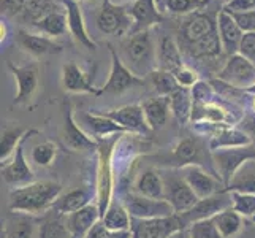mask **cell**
I'll use <instances>...</instances> for the list:
<instances>
[{
  "mask_svg": "<svg viewBox=\"0 0 255 238\" xmlns=\"http://www.w3.org/2000/svg\"><path fill=\"white\" fill-rule=\"evenodd\" d=\"M225 191L255 194V159L248 161L238 172H236L232 183L225 188Z\"/></svg>",
  "mask_w": 255,
  "mask_h": 238,
  "instance_id": "cell-36",
  "label": "cell"
},
{
  "mask_svg": "<svg viewBox=\"0 0 255 238\" xmlns=\"http://www.w3.org/2000/svg\"><path fill=\"white\" fill-rule=\"evenodd\" d=\"M255 159V143L249 146H241V148H227V149H217L213 151V164L219 180L224 183L227 188L232 183L233 176L236 175L241 167Z\"/></svg>",
  "mask_w": 255,
  "mask_h": 238,
  "instance_id": "cell-8",
  "label": "cell"
},
{
  "mask_svg": "<svg viewBox=\"0 0 255 238\" xmlns=\"http://www.w3.org/2000/svg\"><path fill=\"white\" fill-rule=\"evenodd\" d=\"M165 2L166 0H157V5H159V8H160V11L163 10V5H165ZM163 13V11H162Z\"/></svg>",
  "mask_w": 255,
  "mask_h": 238,
  "instance_id": "cell-55",
  "label": "cell"
},
{
  "mask_svg": "<svg viewBox=\"0 0 255 238\" xmlns=\"http://www.w3.org/2000/svg\"><path fill=\"white\" fill-rule=\"evenodd\" d=\"M149 79L154 86V89L157 92V95H165L170 97L173 92H176L179 89V84L176 81V78L171 72H166V70L162 68H155L154 72L149 75Z\"/></svg>",
  "mask_w": 255,
  "mask_h": 238,
  "instance_id": "cell-40",
  "label": "cell"
},
{
  "mask_svg": "<svg viewBox=\"0 0 255 238\" xmlns=\"http://www.w3.org/2000/svg\"><path fill=\"white\" fill-rule=\"evenodd\" d=\"M60 83L62 89L70 94L100 95V87H97L94 83V72H84L76 62H67L62 65Z\"/></svg>",
  "mask_w": 255,
  "mask_h": 238,
  "instance_id": "cell-15",
  "label": "cell"
},
{
  "mask_svg": "<svg viewBox=\"0 0 255 238\" xmlns=\"http://www.w3.org/2000/svg\"><path fill=\"white\" fill-rule=\"evenodd\" d=\"M62 194V186L56 181H33L27 186L13 188L8 196V208L13 213L43 216L54 207Z\"/></svg>",
  "mask_w": 255,
  "mask_h": 238,
  "instance_id": "cell-2",
  "label": "cell"
},
{
  "mask_svg": "<svg viewBox=\"0 0 255 238\" xmlns=\"http://www.w3.org/2000/svg\"><path fill=\"white\" fill-rule=\"evenodd\" d=\"M122 60L138 76H149L157 68V48L151 30L128 35L122 45Z\"/></svg>",
  "mask_w": 255,
  "mask_h": 238,
  "instance_id": "cell-4",
  "label": "cell"
},
{
  "mask_svg": "<svg viewBox=\"0 0 255 238\" xmlns=\"http://www.w3.org/2000/svg\"><path fill=\"white\" fill-rule=\"evenodd\" d=\"M184 65L182 49L171 35H162L157 43V68L174 73Z\"/></svg>",
  "mask_w": 255,
  "mask_h": 238,
  "instance_id": "cell-26",
  "label": "cell"
},
{
  "mask_svg": "<svg viewBox=\"0 0 255 238\" xmlns=\"http://www.w3.org/2000/svg\"><path fill=\"white\" fill-rule=\"evenodd\" d=\"M32 132V129H25L22 126H8L2 130L0 138V162L5 164L13 157L16 148L22 143V140Z\"/></svg>",
  "mask_w": 255,
  "mask_h": 238,
  "instance_id": "cell-33",
  "label": "cell"
},
{
  "mask_svg": "<svg viewBox=\"0 0 255 238\" xmlns=\"http://www.w3.org/2000/svg\"><path fill=\"white\" fill-rule=\"evenodd\" d=\"M233 204L232 200V192H227L225 189L214 194V196L206 197V199H200L193 208H190L186 213H182L181 218L182 221L186 223L187 229L190 224L197 223V221H203V219H213L216 215H219L221 211L230 208Z\"/></svg>",
  "mask_w": 255,
  "mask_h": 238,
  "instance_id": "cell-13",
  "label": "cell"
},
{
  "mask_svg": "<svg viewBox=\"0 0 255 238\" xmlns=\"http://www.w3.org/2000/svg\"><path fill=\"white\" fill-rule=\"evenodd\" d=\"M59 2L64 5L68 22V32L73 37V40L86 49H95L97 45L89 32H87L81 3L78 0H59Z\"/></svg>",
  "mask_w": 255,
  "mask_h": 238,
  "instance_id": "cell-19",
  "label": "cell"
},
{
  "mask_svg": "<svg viewBox=\"0 0 255 238\" xmlns=\"http://www.w3.org/2000/svg\"><path fill=\"white\" fill-rule=\"evenodd\" d=\"M16 41L19 48L27 52L30 56L41 57L46 54H57L62 51V45L54 41V38L46 37L41 33H32L27 30H17L16 32Z\"/></svg>",
  "mask_w": 255,
  "mask_h": 238,
  "instance_id": "cell-21",
  "label": "cell"
},
{
  "mask_svg": "<svg viewBox=\"0 0 255 238\" xmlns=\"http://www.w3.org/2000/svg\"><path fill=\"white\" fill-rule=\"evenodd\" d=\"M170 238H190V234H189V231L186 229V231H179V232L173 234Z\"/></svg>",
  "mask_w": 255,
  "mask_h": 238,
  "instance_id": "cell-52",
  "label": "cell"
},
{
  "mask_svg": "<svg viewBox=\"0 0 255 238\" xmlns=\"http://www.w3.org/2000/svg\"><path fill=\"white\" fill-rule=\"evenodd\" d=\"M130 14L133 17V29L131 33L151 30L154 25L165 21V14L160 11L157 0H135L130 5Z\"/></svg>",
  "mask_w": 255,
  "mask_h": 238,
  "instance_id": "cell-20",
  "label": "cell"
},
{
  "mask_svg": "<svg viewBox=\"0 0 255 238\" xmlns=\"http://www.w3.org/2000/svg\"><path fill=\"white\" fill-rule=\"evenodd\" d=\"M27 0H0V8H2V16L13 17L21 16Z\"/></svg>",
  "mask_w": 255,
  "mask_h": 238,
  "instance_id": "cell-45",
  "label": "cell"
},
{
  "mask_svg": "<svg viewBox=\"0 0 255 238\" xmlns=\"http://www.w3.org/2000/svg\"><path fill=\"white\" fill-rule=\"evenodd\" d=\"M37 134H38V130L32 129L30 134L22 140V143L19 146L16 148L13 157L8 162L2 164V178H3L5 184H8L11 189L27 186V184L35 181L33 170L30 169V165L24 154V143L27 142L32 135H37Z\"/></svg>",
  "mask_w": 255,
  "mask_h": 238,
  "instance_id": "cell-12",
  "label": "cell"
},
{
  "mask_svg": "<svg viewBox=\"0 0 255 238\" xmlns=\"http://www.w3.org/2000/svg\"><path fill=\"white\" fill-rule=\"evenodd\" d=\"M225 2H228V0H225Z\"/></svg>",
  "mask_w": 255,
  "mask_h": 238,
  "instance_id": "cell-57",
  "label": "cell"
},
{
  "mask_svg": "<svg viewBox=\"0 0 255 238\" xmlns=\"http://www.w3.org/2000/svg\"><path fill=\"white\" fill-rule=\"evenodd\" d=\"M154 164L159 165L160 169L182 170L189 165H200L217 176L213 164V151L209 149L208 142H205L198 135H189L181 138L168 154H159L154 157Z\"/></svg>",
  "mask_w": 255,
  "mask_h": 238,
  "instance_id": "cell-3",
  "label": "cell"
},
{
  "mask_svg": "<svg viewBox=\"0 0 255 238\" xmlns=\"http://www.w3.org/2000/svg\"><path fill=\"white\" fill-rule=\"evenodd\" d=\"M173 75L176 78V81H178V84L181 87H187V89H192V87L200 81V76H198L197 70H193L192 67H189L186 64H184L181 68L176 70Z\"/></svg>",
  "mask_w": 255,
  "mask_h": 238,
  "instance_id": "cell-44",
  "label": "cell"
},
{
  "mask_svg": "<svg viewBox=\"0 0 255 238\" xmlns=\"http://www.w3.org/2000/svg\"><path fill=\"white\" fill-rule=\"evenodd\" d=\"M217 79L236 89L251 91L255 87V64L241 54L228 56Z\"/></svg>",
  "mask_w": 255,
  "mask_h": 238,
  "instance_id": "cell-9",
  "label": "cell"
},
{
  "mask_svg": "<svg viewBox=\"0 0 255 238\" xmlns=\"http://www.w3.org/2000/svg\"><path fill=\"white\" fill-rule=\"evenodd\" d=\"M38 238H72L67 224V215L52 208L43 215L38 226Z\"/></svg>",
  "mask_w": 255,
  "mask_h": 238,
  "instance_id": "cell-30",
  "label": "cell"
},
{
  "mask_svg": "<svg viewBox=\"0 0 255 238\" xmlns=\"http://www.w3.org/2000/svg\"><path fill=\"white\" fill-rule=\"evenodd\" d=\"M146 121L151 130H157L166 124L171 108H170V97L165 95H155L152 99H147L141 103Z\"/></svg>",
  "mask_w": 255,
  "mask_h": 238,
  "instance_id": "cell-29",
  "label": "cell"
},
{
  "mask_svg": "<svg viewBox=\"0 0 255 238\" xmlns=\"http://www.w3.org/2000/svg\"><path fill=\"white\" fill-rule=\"evenodd\" d=\"M133 192L149 199H165V184L160 169H147L139 173L133 181Z\"/></svg>",
  "mask_w": 255,
  "mask_h": 238,
  "instance_id": "cell-28",
  "label": "cell"
},
{
  "mask_svg": "<svg viewBox=\"0 0 255 238\" xmlns=\"http://www.w3.org/2000/svg\"><path fill=\"white\" fill-rule=\"evenodd\" d=\"M165 184V200L173 207L176 215H182L193 208L200 200L192 191L179 169H160Z\"/></svg>",
  "mask_w": 255,
  "mask_h": 238,
  "instance_id": "cell-5",
  "label": "cell"
},
{
  "mask_svg": "<svg viewBox=\"0 0 255 238\" xmlns=\"http://www.w3.org/2000/svg\"><path fill=\"white\" fill-rule=\"evenodd\" d=\"M254 143V138L251 134H248L244 129L236 126H221L213 135L209 137L208 145L211 151L217 149H227V148H241L249 146Z\"/></svg>",
  "mask_w": 255,
  "mask_h": 238,
  "instance_id": "cell-24",
  "label": "cell"
},
{
  "mask_svg": "<svg viewBox=\"0 0 255 238\" xmlns=\"http://www.w3.org/2000/svg\"><path fill=\"white\" fill-rule=\"evenodd\" d=\"M102 223L108 231L119 232V231H131V216L127 211L124 202L121 199H113L108 208L105 210L102 216Z\"/></svg>",
  "mask_w": 255,
  "mask_h": 238,
  "instance_id": "cell-32",
  "label": "cell"
},
{
  "mask_svg": "<svg viewBox=\"0 0 255 238\" xmlns=\"http://www.w3.org/2000/svg\"><path fill=\"white\" fill-rule=\"evenodd\" d=\"M102 221V213L97 204H89L87 207L67 215V224L72 238H86L91 229Z\"/></svg>",
  "mask_w": 255,
  "mask_h": 238,
  "instance_id": "cell-25",
  "label": "cell"
},
{
  "mask_svg": "<svg viewBox=\"0 0 255 238\" xmlns=\"http://www.w3.org/2000/svg\"><path fill=\"white\" fill-rule=\"evenodd\" d=\"M187 226L181 215L154 219H135L131 218V232L135 238H170L173 234L186 231Z\"/></svg>",
  "mask_w": 255,
  "mask_h": 238,
  "instance_id": "cell-11",
  "label": "cell"
},
{
  "mask_svg": "<svg viewBox=\"0 0 255 238\" xmlns=\"http://www.w3.org/2000/svg\"><path fill=\"white\" fill-rule=\"evenodd\" d=\"M222 238H235L243 231V216L230 207L213 218Z\"/></svg>",
  "mask_w": 255,
  "mask_h": 238,
  "instance_id": "cell-35",
  "label": "cell"
},
{
  "mask_svg": "<svg viewBox=\"0 0 255 238\" xmlns=\"http://www.w3.org/2000/svg\"><path fill=\"white\" fill-rule=\"evenodd\" d=\"M111 2L116 3V5H131L135 0H111Z\"/></svg>",
  "mask_w": 255,
  "mask_h": 238,
  "instance_id": "cell-53",
  "label": "cell"
},
{
  "mask_svg": "<svg viewBox=\"0 0 255 238\" xmlns=\"http://www.w3.org/2000/svg\"><path fill=\"white\" fill-rule=\"evenodd\" d=\"M40 221L35 216L24 213H13L5 219L2 227V238H35Z\"/></svg>",
  "mask_w": 255,
  "mask_h": 238,
  "instance_id": "cell-27",
  "label": "cell"
},
{
  "mask_svg": "<svg viewBox=\"0 0 255 238\" xmlns=\"http://www.w3.org/2000/svg\"><path fill=\"white\" fill-rule=\"evenodd\" d=\"M217 29H219V37H221L222 49L225 54L233 56L238 54L241 40L244 37L243 29L235 21V17L224 10H219L217 13Z\"/></svg>",
  "mask_w": 255,
  "mask_h": 238,
  "instance_id": "cell-23",
  "label": "cell"
},
{
  "mask_svg": "<svg viewBox=\"0 0 255 238\" xmlns=\"http://www.w3.org/2000/svg\"><path fill=\"white\" fill-rule=\"evenodd\" d=\"M78 2H84V0H78Z\"/></svg>",
  "mask_w": 255,
  "mask_h": 238,
  "instance_id": "cell-56",
  "label": "cell"
},
{
  "mask_svg": "<svg viewBox=\"0 0 255 238\" xmlns=\"http://www.w3.org/2000/svg\"><path fill=\"white\" fill-rule=\"evenodd\" d=\"M107 238H135V237H133V232L131 231H119V232L110 231Z\"/></svg>",
  "mask_w": 255,
  "mask_h": 238,
  "instance_id": "cell-51",
  "label": "cell"
},
{
  "mask_svg": "<svg viewBox=\"0 0 255 238\" xmlns=\"http://www.w3.org/2000/svg\"><path fill=\"white\" fill-rule=\"evenodd\" d=\"M97 27L102 33L113 35V37L130 35L133 29L130 5H116L111 0H103L99 13H97Z\"/></svg>",
  "mask_w": 255,
  "mask_h": 238,
  "instance_id": "cell-6",
  "label": "cell"
},
{
  "mask_svg": "<svg viewBox=\"0 0 255 238\" xmlns=\"http://www.w3.org/2000/svg\"><path fill=\"white\" fill-rule=\"evenodd\" d=\"M81 127L89 134L97 142H103L105 138L110 135H118V134H127L118 122H114L108 116H105L100 111H92V113H83L80 116Z\"/></svg>",
  "mask_w": 255,
  "mask_h": 238,
  "instance_id": "cell-22",
  "label": "cell"
},
{
  "mask_svg": "<svg viewBox=\"0 0 255 238\" xmlns=\"http://www.w3.org/2000/svg\"><path fill=\"white\" fill-rule=\"evenodd\" d=\"M170 108L174 119L181 126H186L192 121V110H193V99L192 92L187 87H179L178 91L170 95Z\"/></svg>",
  "mask_w": 255,
  "mask_h": 238,
  "instance_id": "cell-34",
  "label": "cell"
},
{
  "mask_svg": "<svg viewBox=\"0 0 255 238\" xmlns=\"http://www.w3.org/2000/svg\"><path fill=\"white\" fill-rule=\"evenodd\" d=\"M211 3V0H166L163 5V14L170 13L174 16H189L197 11H203Z\"/></svg>",
  "mask_w": 255,
  "mask_h": 238,
  "instance_id": "cell-38",
  "label": "cell"
},
{
  "mask_svg": "<svg viewBox=\"0 0 255 238\" xmlns=\"http://www.w3.org/2000/svg\"><path fill=\"white\" fill-rule=\"evenodd\" d=\"M10 25H8V21L5 19V16H2V21H0V41H2V48L10 40Z\"/></svg>",
  "mask_w": 255,
  "mask_h": 238,
  "instance_id": "cell-49",
  "label": "cell"
},
{
  "mask_svg": "<svg viewBox=\"0 0 255 238\" xmlns=\"http://www.w3.org/2000/svg\"><path fill=\"white\" fill-rule=\"evenodd\" d=\"M181 172L198 199L211 197L225 189L224 183L219 180L214 173H211L209 170L203 169V167H200V165H189L186 169H182Z\"/></svg>",
  "mask_w": 255,
  "mask_h": 238,
  "instance_id": "cell-17",
  "label": "cell"
},
{
  "mask_svg": "<svg viewBox=\"0 0 255 238\" xmlns=\"http://www.w3.org/2000/svg\"><path fill=\"white\" fill-rule=\"evenodd\" d=\"M105 116H108L114 122L124 129L127 134H135V135H146L151 127H149L144 111L141 105H126V107L114 108L100 111Z\"/></svg>",
  "mask_w": 255,
  "mask_h": 238,
  "instance_id": "cell-16",
  "label": "cell"
},
{
  "mask_svg": "<svg viewBox=\"0 0 255 238\" xmlns=\"http://www.w3.org/2000/svg\"><path fill=\"white\" fill-rule=\"evenodd\" d=\"M251 108H252V113L255 114V92L251 97Z\"/></svg>",
  "mask_w": 255,
  "mask_h": 238,
  "instance_id": "cell-54",
  "label": "cell"
},
{
  "mask_svg": "<svg viewBox=\"0 0 255 238\" xmlns=\"http://www.w3.org/2000/svg\"><path fill=\"white\" fill-rule=\"evenodd\" d=\"M238 54L244 56L246 59L252 60V62L255 64V32L244 33V37L241 40V45H240Z\"/></svg>",
  "mask_w": 255,
  "mask_h": 238,
  "instance_id": "cell-47",
  "label": "cell"
},
{
  "mask_svg": "<svg viewBox=\"0 0 255 238\" xmlns=\"http://www.w3.org/2000/svg\"><path fill=\"white\" fill-rule=\"evenodd\" d=\"M89 204H92V191L89 188H76L65 194H60L52 210L62 215H72Z\"/></svg>",
  "mask_w": 255,
  "mask_h": 238,
  "instance_id": "cell-31",
  "label": "cell"
},
{
  "mask_svg": "<svg viewBox=\"0 0 255 238\" xmlns=\"http://www.w3.org/2000/svg\"><path fill=\"white\" fill-rule=\"evenodd\" d=\"M11 75L14 76V81L17 86V92L13 103L14 105H27L35 94L38 91L40 84V68L37 62H32L27 65H13L8 64Z\"/></svg>",
  "mask_w": 255,
  "mask_h": 238,
  "instance_id": "cell-14",
  "label": "cell"
},
{
  "mask_svg": "<svg viewBox=\"0 0 255 238\" xmlns=\"http://www.w3.org/2000/svg\"><path fill=\"white\" fill-rule=\"evenodd\" d=\"M119 199L124 202L130 216L135 219H154V218H166L176 215L173 207L165 199L163 200L149 199L144 196H139V194L133 191L126 192Z\"/></svg>",
  "mask_w": 255,
  "mask_h": 238,
  "instance_id": "cell-10",
  "label": "cell"
},
{
  "mask_svg": "<svg viewBox=\"0 0 255 238\" xmlns=\"http://www.w3.org/2000/svg\"><path fill=\"white\" fill-rule=\"evenodd\" d=\"M64 142L72 151H86V149L99 148V142L78 124L70 102H65L64 107Z\"/></svg>",
  "mask_w": 255,
  "mask_h": 238,
  "instance_id": "cell-18",
  "label": "cell"
},
{
  "mask_svg": "<svg viewBox=\"0 0 255 238\" xmlns=\"http://www.w3.org/2000/svg\"><path fill=\"white\" fill-rule=\"evenodd\" d=\"M33 27L38 29L43 35H46V37H51V38L60 37V35H64L68 29L65 10L64 11H59V10L51 11L48 16H45L43 19H40L37 24H35Z\"/></svg>",
  "mask_w": 255,
  "mask_h": 238,
  "instance_id": "cell-37",
  "label": "cell"
},
{
  "mask_svg": "<svg viewBox=\"0 0 255 238\" xmlns=\"http://www.w3.org/2000/svg\"><path fill=\"white\" fill-rule=\"evenodd\" d=\"M255 8V0H228V2L224 3L222 10L235 14V13H244Z\"/></svg>",
  "mask_w": 255,
  "mask_h": 238,
  "instance_id": "cell-46",
  "label": "cell"
},
{
  "mask_svg": "<svg viewBox=\"0 0 255 238\" xmlns=\"http://www.w3.org/2000/svg\"><path fill=\"white\" fill-rule=\"evenodd\" d=\"M179 46L197 59H214L222 54L217 14L197 11L186 16L179 27Z\"/></svg>",
  "mask_w": 255,
  "mask_h": 238,
  "instance_id": "cell-1",
  "label": "cell"
},
{
  "mask_svg": "<svg viewBox=\"0 0 255 238\" xmlns=\"http://www.w3.org/2000/svg\"><path fill=\"white\" fill-rule=\"evenodd\" d=\"M57 156V145L54 142H43L32 148L30 159L38 167H49Z\"/></svg>",
  "mask_w": 255,
  "mask_h": 238,
  "instance_id": "cell-41",
  "label": "cell"
},
{
  "mask_svg": "<svg viewBox=\"0 0 255 238\" xmlns=\"http://www.w3.org/2000/svg\"><path fill=\"white\" fill-rule=\"evenodd\" d=\"M232 16L235 17V21L238 22V25L243 29L244 33L255 32V8L244 13H235Z\"/></svg>",
  "mask_w": 255,
  "mask_h": 238,
  "instance_id": "cell-48",
  "label": "cell"
},
{
  "mask_svg": "<svg viewBox=\"0 0 255 238\" xmlns=\"http://www.w3.org/2000/svg\"><path fill=\"white\" fill-rule=\"evenodd\" d=\"M110 48V54H111V70H110V76L100 87V95L102 94H111V95H119L124 94L133 87L143 86L146 83V78H141L135 75L131 70L124 64L122 57L118 54L116 48L113 45H108Z\"/></svg>",
  "mask_w": 255,
  "mask_h": 238,
  "instance_id": "cell-7",
  "label": "cell"
},
{
  "mask_svg": "<svg viewBox=\"0 0 255 238\" xmlns=\"http://www.w3.org/2000/svg\"><path fill=\"white\" fill-rule=\"evenodd\" d=\"M243 129L248 132V134H251L252 137H255V114H249V116H244L243 118Z\"/></svg>",
  "mask_w": 255,
  "mask_h": 238,
  "instance_id": "cell-50",
  "label": "cell"
},
{
  "mask_svg": "<svg viewBox=\"0 0 255 238\" xmlns=\"http://www.w3.org/2000/svg\"><path fill=\"white\" fill-rule=\"evenodd\" d=\"M232 208L243 218H252L255 221V194L232 192Z\"/></svg>",
  "mask_w": 255,
  "mask_h": 238,
  "instance_id": "cell-42",
  "label": "cell"
},
{
  "mask_svg": "<svg viewBox=\"0 0 255 238\" xmlns=\"http://www.w3.org/2000/svg\"><path fill=\"white\" fill-rule=\"evenodd\" d=\"M190 238H222L213 219H203L189 226Z\"/></svg>",
  "mask_w": 255,
  "mask_h": 238,
  "instance_id": "cell-43",
  "label": "cell"
},
{
  "mask_svg": "<svg viewBox=\"0 0 255 238\" xmlns=\"http://www.w3.org/2000/svg\"><path fill=\"white\" fill-rule=\"evenodd\" d=\"M54 10L56 5L52 0H27L21 17L25 22H30L32 25H35L40 19H43V17Z\"/></svg>",
  "mask_w": 255,
  "mask_h": 238,
  "instance_id": "cell-39",
  "label": "cell"
}]
</instances>
